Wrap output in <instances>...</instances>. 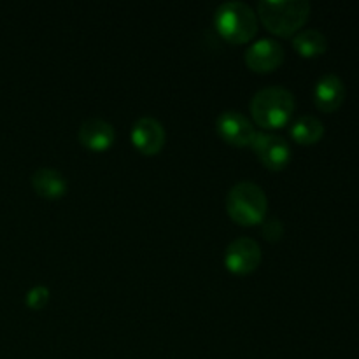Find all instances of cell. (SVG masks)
I'll return each instance as SVG.
<instances>
[{"instance_id": "5b68a950", "label": "cell", "mask_w": 359, "mask_h": 359, "mask_svg": "<svg viewBox=\"0 0 359 359\" xmlns=\"http://www.w3.org/2000/svg\"><path fill=\"white\" fill-rule=\"evenodd\" d=\"M251 147L262 163L272 170H280L291 160V146L283 135L272 132H256L251 140Z\"/></svg>"}, {"instance_id": "8992f818", "label": "cell", "mask_w": 359, "mask_h": 359, "mask_svg": "<svg viewBox=\"0 0 359 359\" xmlns=\"http://www.w3.org/2000/svg\"><path fill=\"white\" fill-rule=\"evenodd\" d=\"M262 263V248L249 237H238L224 251V265L233 273H251Z\"/></svg>"}, {"instance_id": "4fadbf2b", "label": "cell", "mask_w": 359, "mask_h": 359, "mask_svg": "<svg viewBox=\"0 0 359 359\" xmlns=\"http://www.w3.org/2000/svg\"><path fill=\"white\" fill-rule=\"evenodd\" d=\"M290 133L298 144H316L325 135V125L316 116L304 114L291 121Z\"/></svg>"}, {"instance_id": "3957f363", "label": "cell", "mask_w": 359, "mask_h": 359, "mask_svg": "<svg viewBox=\"0 0 359 359\" xmlns=\"http://www.w3.org/2000/svg\"><path fill=\"white\" fill-rule=\"evenodd\" d=\"M214 23L226 41L237 44L251 41L258 30L255 9L242 0H226L221 4L214 14Z\"/></svg>"}, {"instance_id": "8fae6325", "label": "cell", "mask_w": 359, "mask_h": 359, "mask_svg": "<svg viewBox=\"0 0 359 359\" xmlns=\"http://www.w3.org/2000/svg\"><path fill=\"white\" fill-rule=\"evenodd\" d=\"M346 100V84L337 74H325L314 86V102L323 112H335Z\"/></svg>"}, {"instance_id": "52a82bcc", "label": "cell", "mask_w": 359, "mask_h": 359, "mask_svg": "<svg viewBox=\"0 0 359 359\" xmlns=\"http://www.w3.org/2000/svg\"><path fill=\"white\" fill-rule=\"evenodd\" d=\"M216 130L223 140L233 146H251L256 130L251 119L241 111L228 109L216 119Z\"/></svg>"}, {"instance_id": "7a4b0ae2", "label": "cell", "mask_w": 359, "mask_h": 359, "mask_svg": "<svg viewBox=\"0 0 359 359\" xmlns=\"http://www.w3.org/2000/svg\"><path fill=\"white\" fill-rule=\"evenodd\" d=\"M294 111V95L284 86H266L255 93L251 100L252 119L263 128L286 125Z\"/></svg>"}, {"instance_id": "277c9868", "label": "cell", "mask_w": 359, "mask_h": 359, "mask_svg": "<svg viewBox=\"0 0 359 359\" xmlns=\"http://www.w3.org/2000/svg\"><path fill=\"white\" fill-rule=\"evenodd\" d=\"M266 193L252 181H241L228 191L226 210L238 224H258L265 219Z\"/></svg>"}, {"instance_id": "5bb4252c", "label": "cell", "mask_w": 359, "mask_h": 359, "mask_svg": "<svg viewBox=\"0 0 359 359\" xmlns=\"http://www.w3.org/2000/svg\"><path fill=\"white\" fill-rule=\"evenodd\" d=\"M293 48L305 58H316L326 53L328 49V39L323 32L316 28H305L293 35Z\"/></svg>"}, {"instance_id": "6da1fadb", "label": "cell", "mask_w": 359, "mask_h": 359, "mask_svg": "<svg viewBox=\"0 0 359 359\" xmlns=\"http://www.w3.org/2000/svg\"><path fill=\"white\" fill-rule=\"evenodd\" d=\"M258 14L263 25L277 35H293L300 32L311 14L307 0H259Z\"/></svg>"}, {"instance_id": "2e32d148", "label": "cell", "mask_w": 359, "mask_h": 359, "mask_svg": "<svg viewBox=\"0 0 359 359\" xmlns=\"http://www.w3.org/2000/svg\"><path fill=\"white\" fill-rule=\"evenodd\" d=\"M262 231L269 241H279L284 233V226L283 223H280V219H277V217H270V219L263 221Z\"/></svg>"}, {"instance_id": "9c48e42d", "label": "cell", "mask_w": 359, "mask_h": 359, "mask_svg": "<svg viewBox=\"0 0 359 359\" xmlns=\"http://www.w3.org/2000/svg\"><path fill=\"white\" fill-rule=\"evenodd\" d=\"M132 142L133 146L144 154H156L165 146L167 132L161 125L160 119L153 116H142L137 119L132 126Z\"/></svg>"}, {"instance_id": "30bf717a", "label": "cell", "mask_w": 359, "mask_h": 359, "mask_svg": "<svg viewBox=\"0 0 359 359\" xmlns=\"http://www.w3.org/2000/svg\"><path fill=\"white\" fill-rule=\"evenodd\" d=\"M77 137L83 146L90 147L93 151H104L112 146L116 139L114 126L102 118H86L79 125Z\"/></svg>"}, {"instance_id": "ba28073f", "label": "cell", "mask_w": 359, "mask_h": 359, "mask_svg": "<svg viewBox=\"0 0 359 359\" xmlns=\"http://www.w3.org/2000/svg\"><path fill=\"white\" fill-rule=\"evenodd\" d=\"M284 62V48L272 37H262L245 49V63L256 72H269Z\"/></svg>"}, {"instance_id": "9a60e30c", "label": "cell", "mask_w": 359, "mask_h": 359, "mask_svg": "<svg viewBox=\"0 0 359 359\" xmlns=\"http://www.w3.org/2000/svg\"><path fill=\"white\" fill-rule=\"evenodd\" d=\"M49 287L48 286H42V284H37L34 286L32 290H28L27 293V305L32 309H42L46 304L49 302Z\"/></svg>"}, {"instance_id": "7c38bea8", "label": "cell", "mask_w": 359, "mask_h": 359, "mask_svg": "<svg viewBox=\"0 0 359 359\" xmlns=\"http://www.w3.org/2000/svg\"><path fill=\"white\" fill-rule=\"evenodd\" d=\"M32 186L44 198H60L69 189V181L58 168L41 167L32 174Z\"/></svg>"}]
</instances>
